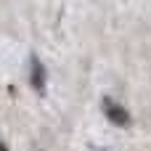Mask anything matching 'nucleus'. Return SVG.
I'll use <instances>...</instances> for the list:
<instances>
[{"instance_id": "nucleus-1", "label": "nucleus", "mask_w": 151, "mask_h": 151, "mask_svg": "<svg viewBox=\"0 0 151 151\" xmlns=\"http://www.w3.org/2000/svg\"><path fill=\"white\" fill-rule=\"evenodd\" d=\"M45 80H48V72H45L40 56L32 53V58H29V85H32L37 93H45Z\"/></svg>"}, {"instance_id": "nucleus-2", "label": "nucleus", "mask_w": 151, "mask_h": 151, "mask_svg": "<svg viewBox=\"0 0 151 151\" xmlns=\"http://www.w3.org/2000/svg\"><path fill=\"white\" fill-rule=\"evenodd\" d=\"M104 114L109 117V122H114V125H119V127H127V125H130V111H127L125 106L114 104L111 98L104 101Z\"/></svg>"}, {"instance_id": "nucleus-3", "label": "nucleus", "mask_w": 151, "mask_h": 151, "mask_svg": "<svg viewBox=\"0 0 151 151\" xmlns=\"http://www.w3.org/2000/svg\"><path fill=\"white\" fill-rule=\"evenodd\" d=\"M0 151H8V146H5V143H3V141H0Z\"/></svg>"}]
</instances>
